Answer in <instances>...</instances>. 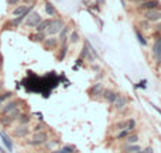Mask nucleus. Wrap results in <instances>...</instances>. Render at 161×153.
<instances>
[{"label": "nucleus", "mask_w": 161, "mask_h": 153, "mask_svg": "<svg viewBox=\"0 0 161 153\" xmlns=\"http://www.w3.org/2000/svg\"><path fill=\"white\" fill-rule=\"evenodd\" d=\"M64 21L61 20V18H54V20H51V23H50V25H48V28L45 30V35H57L58 32L62 30V27H64Z\"/></svg>", "instance_id": "obj_2"}, {"label": "nucleus", "mask_w": 161, "mask_h": 153, "mask_svg": "<svg viewBox=\"0 0 161 153\" xmlns=\"http://www.w3.org/2000/svg\"><path fill=\"white\" fill-rule=\"evenodd\" d=\"M42 45H44L45 49H55L58 45V40L54 35H50V37H47V38H44Z\"/></svg>", "instance_id": "obj_9"}, {"label": "nucleus", "mask_w": 161, "mask_h": 153, "mask_svg": "<svg viewBox=\"0 0 161 153\" xmlns=\"http://www.w3.org/2000/svg\"><path fill=\"white\" fill-rule=\"evenodd\" d=\"M30 38H31V41H35V42H42L44 38H45V32H37L35 31V34L30 35Z\"/></svg>", "instance_id": "obj_18"}, {"label": "nucleus", "mask_w": 161, "mask_h": 153, "mask_svg": "<svg viewBox=\"0 0 161 153\" xmlns=\"http://www.w3.org/2000/svg\"><path fill=\"white\" fill-rule=\"evenodd\" d=\"M132 2H133V3H137V4H139V3H141V2H144V0H132Z\"/></svg>", "instance_id": "obj_34"}, {"label": "nucleus", "mask_w": 161, "mask_h": 153, "mask_svg": "<svg viewBox=\"0 0 161 153\" xmlns=\"http://www.w3.org/2000/svg\"><path fill=\"white\" fill-rule=\"evenodd\" d=\"M137 8L140 11H146V10H151V8H160V2L158 0H144L139 3Z\"/></svg>", "instance_id": "obj_6"}, {"label": "nucleus", "mask_w": 161, "mask_h": 153, "mask_svg": "<svg viewBox=\"0 0 161 153\" xmlns=\"http://www.w3.org/2000/svg\"><path fill=\"white\" fill-rule=\"evenodd\" d=\"M116 128H117V129H124V128H126V121H124V122H119V124H116Z\"/></svg>", "instance_id": "obj_28"}, {"label": "nucleus", "mask_w": 161, "mask_h": 153, "mask_svg": "<svg viewBox=\"0 0 161 153\" xmlns=\"http://www.w3.org/2000/svg\"><path fill=\"white\" fill-rule=\"evenodd\" d=\"M140 153H153V148H147V149H144L143 152H140Z\"/></svg>", "instance_id": "obj_29"}, {"label": "nucleus", "mask_w": 161, "mask_h": 153, "mask_svg": "<svg viewBox=\"0 0 161 153\" xmlns=\"http://www.w3.org/2000/svg\"><path fill=\"white\" fill-rule=\"evenodd\" d=\"M92 96H100L102 93H103V86L100 84V83H96L95 86H92L91 90H89Z\"/></svg>", "instance_id": "obj_16"}, {"label": "nucleus", "mask_w": 161, "mask_h": 153, "mask_svg": "<svg viewBox=\"0 0 161 153\" xmlns=\"http://www.w3.org/2000/svg\"><path fill=\"white\" fill-rule=\"evenodd\" d=\"M21 2H24V3H29V4H33L35 0H21Z\"/></svg>", "instance_id": "obj_32"}, {"label": "nucleus", "mask_w": 161, "mask_h": 153, "mask_svg": "<svg viewBox=\"0 0 161 153\" xmlns=\"http://www.w3.org/2000/svg\"><path fill=\"white\" fill-rule=\"evenodd\" d=\"M29 133H30V129L27 125H18V126L13 131V135L16 138H25V136H29Z\"/></svg>", "instance_id": "obj_8"}, {"label": "nucleus", "mask_w": 161, "mask_h": 153, "mask_svg": "<svg viewBox=\"0 0 161 153\" xmlns=\"http://www.w3.org/2000/svg\"><path fill=\"white\" fill-rule=\"evenodd\" d=\"M51 20H52V18H45V20L42 18V20L40 21V24H38V25H37V27H35V28H34V30H35V31H37V32H44L47 28H48V25H50Z\"/></svg>", "instance_id": "obj_13"}, {"label": "nucleus", "mask_w": 161, "mask_h": 153, "mask_svg": "<svg viewBox=\"0 0 161 153\" xmlns=\"http://www.w3.org/2000/svg\"><path fill=\"white\" fill-rule=\"evenodd\" d=\"M137 141H139V136H137V135H127V143L129 145L137 143Z\"/></svg>", "instance_id": "obj_23"}, {"label": "nucleus", "mask_w": 161, "mask_h": 153, "mask_svg": "<svg viewBox=\"0 0 161 153\" xmlns=\"http://www.w3.org/2000/svg\"><path fill=\"white\" fill-rule=\"evenodd\" d=\"M17 121H18L20 125H27L30 122V117L27 114H20V117L17 118Z\"/></svg>", "instance_id": "obj_21"}, {"label": "nucleus", "mask_w": 161, "mask_h": 153, "mask_svg": "<svg viewBox=\"0 0 161 153\" xmlns=\"http://www.w3.org/2000/svg\"><path fill=\"white\" fill-rule=\"evenodd\" d=\"M151 107H153V108H154V110H156V111H157V113H158V114H160V115H161V110H160V108H158L157 105H154V104H151Z\"/></svg>", "instance_id": "obj_31"}, {"label": "nucleus", "mask_w": 161, "mask_h": 153, "mask_svg": "<svg viewBox=\"0 0 161 153\" xmlns=\"http://www.w3.org/2000/svg\"><path fill=\"white\" fill-rule=\"evenodd\" d=\"M42 20L41 14L38 11H34V10H31V11L27 14V17H25L24 20V25L27 27V28H35L38 24H40V21Z\"/></svg>", "instance_id": "obj_1"}, {"label": "nucleus", "mask_w": 161, "mask_h": 153, "mask_svg": "<svg viewBox=\"0 0 161 153\" xmlns=\"http://www.w3.org/2000/svg\"><path fill=\"white\" fill-rule=\"evenodd\" d=\"M136 34H137V38H139V41H140L141 44H143V45H147V41H146V40H144V38H143V35H141L140 32L137 31V32H136Z\"/></svg>", "instance_id": "obj_26"}, {"label": "nucleus", "mask_w": 161, "mask_h": 153, "mask_svg": "<svg viewBox=\"0 0 161 153\" xmlns=\"http://www.w3.org/2000/svg\"><path fill=\"white\" fill-rule=\"evenodd\" d=\"M21 0H7V4L10 6V7H14V6H17V4H20Z\"/></svg>", "instance_id": "obj_25"}, {"label": "nucleus", "mask_w": 161, "mask_h": 153, "mask_svg": "<svg viewBox=\"0 0 161 153\" xmlns=\"http://www.w3.org/2000/svg\"><path fill=\"white\" fill-rule=\"evenodd\" d=\"M68 32H69V28H68L66 25H64L61 31L58 32V34H59V40H61L62 44H65L66 41H68Z\"/></svg>", "instance_id": "obj_17"}, {"label": "nucleus", "mask_w": 161, "mask_h": 153, "mask_svg": "<svg viewBox=\"0 0 161 153\" xmlns=\"http://www.w3.org/2000/svg\"><path fill=\"white\" fill-rule=\"evenodd\" d=\"M2 89H3V81L0 80V90H2Z\"/></svg>", "instance_id": "obj_35"}, {"label": "nucleus", "mask_w": 161, "mask_h": 153, "mask_svg": "<svg viewBox=\"0 0 161 153\" xmlns=\"http://www.w3.org/2000/svg\"><path fill=\"white\" fill-rule=\"evenodd\" d=\"M52 153H66L65 150H64V148L62 149H59V150H55V152H52Z\"/></svg>", "instance_id": "obj_33"}, {"label": "nucleus", "mask_w": 161, "mask_h": 153, "mask_svg": "<svg viewBox=\"0 0 161 153\" xmlns=\"http://www.w3.org/2000/svg\"><path fill=\"white\" fill-rule=\"evenodd\" d=\"M33 8H34V4H30V6H27V4H17L12 10V17H18V16H23V14H27Z\"/></svg>", "instance_id": "obj_5"}, {"label": "nucleus", "mask_w": 161, "mask_h": 153, "mask_svg": "<svg viewBox=\"0 0 161 153\" xmlns=\"http://www.w3.org/2000/svg\"><path fill=\"white\" fill-rule=\"evenodd\" d=\"M17 107H20V101H18V100L8 101V103H6V104L3 105V108H2L0 114H2V115H4V114H8L10 111H13L14 108H17Z\"/></svg>", "instance_id": "obj_7"}, {"label": "nucleus", "mask_w": 161, "mask_h": 153, "mask_svg": "<svg viewBox=\"0 0 161 153\" xmlns=\"http://www.w3.org/2000/svg\"><path fill=\"white\" fill-rule=\"evenodd\" d=\"M113 105H115V108H116V110H123L124 107L127 105V100H126L123 96L117 94V97H116L115 101H113Z\"/></svg>", "instance_id": "obj_12"}, {"label": "nucleus", "mask_w": 161, "mask_h": 153, "mask_svg": "<svg viewBox=\"0 0 161 153\" xmlns=\"http://www.w3.org/2000/svg\"><path fill=\"white\" fill-rule=\"evenodd\" d=\"M48 141V133L44 132V131H37V132L33 135V138L29 141V145H42Z\"/></svg>", "instance_id": "obj_3"}, {"label": "nucleus", "mask_w": 161, "mask_h": 153, "mask_svg": "<svg viewBox=\"0 0 161 153\" xmlns=\"http://www.w3.org/2000/svg\"><path fill=\"white\" fill-rule=\"evenodd\" d=\"M139 150H141V149L139 148V146L133 145V143H132L130 146H127V148H126V152H129V153H137Z\"/></svg>", "instance_id": "obj_22"}, {"label": "nucleus", "mask_w": 161, "mask_h": 153, "mask_svg": "<svg viewBox=\"0 0 161 153\" xmlns=\"http://www.w3.org/2000/svg\"><path fill=\"white\" fill-rule=\"evenodd\" d=\"M143 16H144L146 21H149V23H158V21H161V10L160 8L146 10Z\"/></svg>", "instance_id": "obj_4"}, {"label": "nucleus", "mask_w": 161, "mask_h": 153, "mask_svg": "<svg viewBox=\"0 0 161 153\" xmlns=\"http://www.w3.org/2000/svg\"><path fill=\"white\" fill-rule=\"evenodd\" d=\"M102 94H103V97L106 98L107 101H109V103H110V104H113L115 98L117 97V93L113 91V90H103V93H102Z\"/></svg>", "instance_id": "obj_14"}, {"label": "nucleus", "mask_w": 161, "mask_h": 153, "mask_svg": "<svg viewBox=\"0 0 161 153\" xmlns=\"http://www.w3.org/2000/svg\"><path fill=\"white\" fill-rule=\"evenodd\" d=\"M42 129V125H35V128H34V132H37V131H41Z\"/></svg>", "instance_id": "obj_30"}, {"label": "nucleus", "mask_w": 161, "mask_h": 153, "mask_svg": "<svg viewBox=\"0 0 161 153\" xmlns=\"http://www.w3.org/2000/svg\"><path fill=\"white\" fill-rule=\"evenodd\" d=\"M0 153H6V152H4V150L2 149V148H0Z\"/></svg>", "instance_id": "obj_36"}, {"label": "nucleus", "mask_w": 161, "mask_h": 153, "mask_svg": "<svg viewBox=\"0 0 161 153\" xmlns=\"http://www.w3.org/2000/svg\"><path fill=\"white\" fill-rule=\"evenodd\" d=\"M0 138H2V142H3L4 146L7 148L8 152H12L13 150V142H12V139H10V136H8L4 131H2V129H0Z\"/></svg>", "instance_id": "obj_11"}, {"label": "nucleus", "mask_w": 161, "mask_h": 153, "mask_svg": "<svg viewBox=\"0 0 161 153\" xmlns=\"http://www.w3.org/2000/svg\"><path fill=\"white\" fill-rule=\"evenodd\" d=\"M20 114H21V110L18 108V107H17V108H14V110H13V111H10V113H8V114H4V115H8V117L12 118L13 121H16L17 118L20 117Z\"/></svg>", "instance_id": "obj_20"}, {"label": "nucleus", "mask_w": 161, "mask_h": 153, "mask_svg": "<svg viewBox=\"0 0 161 153\" xmlns=\"http://www.w3.org/2000/svg\"><path fill=\"white\" fill-rule=\"evenodd\" d=\"M153 55L157 59L158 63H161V38H157L153 45Z\"/></svg>", "instance_id": "obj_10"}, {"label": "nucleus", "mask_w": 161, "mask_h": 153, "mask_svg": "<svg viewBox=\"0 0 161 153\" xmlns=\"http://www.w3.org/2000/svg\"><path fill=\"white\" fill-rule=\"evenodd\" d=\"M133 129H129V128H126L124 131H122V132H119V135H117V139H122V138H126L129 135V133L132 132Z\"/></svg>", "instance_id": "obj_24"}, {"label": "nucleus", "mask_w": 161, "mask_h": 153, "mask_svg": "<svg viewBox=\"0 0 161 153\" xmlns=\"http://www.w3.org/2000/svg\"><path fill=\"white\" fill-rule=\"evenodd\" d=\"M64 150H65L66 153H74L75 148H74V146H64Z\"/></svg>", "instance_id": "obj_27"}, {"label": "nucleus", "mask_w": 161, "mask_h": 153, "mask_svg": "<svg viewBox=\"0 0 161 153\" xmlns=\"http://www.w3.org/2000/svg\"><path fill=\"white\" fill-rule=\"evenodd\" d=\"M44 11L47 13V16H51V17L57 16V10H55V7H54L50 2H45V4H44Z\"/></svg>", "instance_id": "obj_15"}, {"label": "nucleus", "mask_w": 161, "mask_h": 153, "mask_svg": "<svg viewBox=\"0 0 161 153\" xmlns=\"http://www.w3.org/2000/svg\"><path fill=\"white\" fill-rule=\"evenodd\" d=\"M68 41H69L71 44H78L79 42V34L76 31H72L68 34Z\"/></svg>", "instance_id": "obj_19"}]
</instances>
